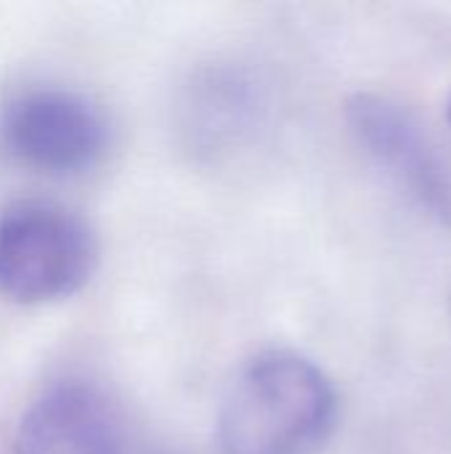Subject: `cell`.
I'll use <instances>...</instances> for the list:
<instances>
[{
	"label": "cell",
	"mask_w": 451,
	"mask_h": 454,
	"mask_svg": "<svg viewBox=\"0 0 451 454\" xmlns=\"http://www.w3.org/2000/svg\"><path fill=\"white\" fill-rule=\"evenodd\" d=\"M338 418L332 380L295 351H263L231 380L218 410L223 454H316Z\"/></svg>",
	"instance_id": "6da1fadb"
},
{
	"label": "cell",
	"mask_w": 451,
	"mask_h": 454,
	"mask_svg": "<svg viewBox=\"0 0 451 454\" xmlns=\"http://www.w3.org/2000/svg\"><path fill=\"white\" fill-rule=\"evenodd\" d=\"M96 234L74 210L27 200L0 210V295L43 306L74 295L96 269Z\"/></svg>",
	"instance_id": "7a4b0ae2"
},
{
	"label": "cell",
	"mask_w": 451,
	"mask_h": 454,
	"mask_svg": "<svg viewBox=\"0 0 451 454\" xmlns=\"http://www.w3.org/2000/svg\"><path fill=\"white\" fill-rule=\"evenodd\" d=\"M0 144L19 165L72 178L93 170L109 149V120L85 93L72 88H29L0 114Z\"/></svg>",
	"instance_id": "3957f363"
},
{
	"label": "cell",
	"mask_w": 451,
	"mask_h": 454,
	"mask_svg": "<svg viewBox=\"0 0 451 454\" xmlns=\"http://www.w3.org/2000/svg\"><path fill=\"white\" fill-rule=\"evenodd\" d=\"M346 117L364 152L428 213L451 223V176L412 117L393 101L372 93L354 96L346 106Z\"/></svg>",
	"instance_id": "277c9868"
},
{
	"label": "cell",
	"mask_w": 451,
	"mask_h": 454,
	"mask_svg": "<svg viewBox=\"0 0 451 454\" xmlns=\"http://www.w3.org/2000/svg\"><path fill=\"white\" fill-rule=\"evenodd\" d=\"M13 454H125V439L112 404L96 386L61 380L21 415Z\"/></svg>",
	"instance_id": "5b68a950"
},
{
	"label": "cell",
	"mask_w": 451,
	"mask_h": 454,
	"mask_svg": "<svg viewBox=\"0 0 451 454\" xmlns=\"http://www.w3.org/2000/svg\"><path fill=\"white\" fill-rule=\"evenodd\" d=\"M183 112L186 133L197 149L213 154L239 146L258 117L255 82L239 67H210L191 82Z\"/></svg>",
	"instance_id": "8992f818"
},
{
	"label": "cell",
	"mask_w": 451,
	"mask_h": 454,
	"mask_svg": "<svg viewBox=\"0 0 451 454\" xmlns=\"http://www.w3.org/2000/svg\"><path fill=\"white\" fill-rule=\"evenodd\" d=\"M447 114H449V122H451V93H449V104H447Z\"/></svg>",
	"instance_id": "52a82bcc"
}]
</instances>
